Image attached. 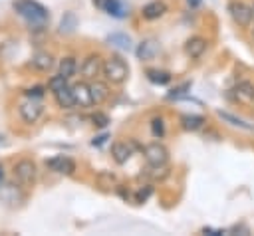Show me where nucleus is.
<instances>
[{"label": "nucleus", "mask_w": 254, "mask_h": 236, "mask_svg": "<svg viewBox=\"0 0 254 236\" xmlns=\"http://www.w3.org/2000/svg\"><path fill=\"white\" fill-rule=\"evenodd\" d=\"M165 12H167V4H165L163 0H153V2L145 4L143 10H141V14H143L145 20H157V18H161Z\"/></svg>", "instance_id": "nucleus-14"}, {"label": "nucleus", "mask_w": 254, "mask_h": 236, "mask_svg": "<svg viewBox=\"0 0 254 236\" xmlns=\"http://www.w3.org/2000/svg\"><path fill=\"white\" fill-rule=\"evenodd\" d=\"M187 87H189V83H185V85H181L179 89H175V93H171V97H179L181 93H185V89H187Z\"/></svg>", "instance_id": "nucleus-28"}, {"label": "nucleus", "mask_w": 254, "mask_h": 236, "mask_svg": "<svg viewBox=\"0 0 254 236\" xmlns=\"http://www.w3.org/2000/svg\"><path fill=\"white\" fill-rule=\"evenodd\" d=\"M36 71H50L54 67V56L50 52H36L30 63Z\"/></svg>", "instance_id": "nucleus-15"}, {"label": "nucleus", "mask_w": 254, "mask_h": 236, "mask_svg": "<svg viewBox=\"0 0 254 236\" xmlns=\"http://www.w3.org/2000/svg\"><path fill=\"white\" fill-rule=\"evenodd\" d=\"M218 117L224 119V121H228V123L234 125V127L244 129V131H252V129H254V125H250V123H246L244 119H238V117H234V115H230V113H226V111H218Z\"/></svg>", "instance_id": "nucleus-20"}, {"label": "nucleus", "mask_w": 254, "mask_h": 236, "mask_svg": "<svg viewBox=\"0 0 254 236\" xmlns=\"http://www.w3.org/2000/svg\"><path fill=\"white\" fill-rule=\"evenodd\" d=\"M234 91H236L238 99L248 101V103H254V83L252 81H240Z\"/></svg>", "instance_id": "nucleus-18"}, {"label": "nucleus", "mask_w": 254, "mask_h": 236, "mask_svg": "<svg viewBox=\"0 0 254 236\" xmlns=\"http://www.w3.org/2000/svg\"><path fill=\"white\" fill-rule=\"evenodd\" d=\"M151 131H153V135L159 137V139L165 135V121H163V117H155V119L151 121Z\"/></svg>", "instance_id": "nucleus-23"}, {"label": "nucleus", "mask_w": 254, "mask_h": 236, "mask_svg": "<svg viewBox=\"0 0 254 236\" xmlns=\"http://www.w3.org/2000/svg\"><path fill=\"white\" fill-rule=\"evenodd\" d=\"M252 12H254V8H252Z\"/></svg>", "instance_id": "nucleus-30"}, {"label": "nucleus", "mask_w": 254, "mask_h": 236, "mask_svg": "<svg viewBox=\"0 0 254 236\" xmlns=\"http://www.w3.org/2000/svg\"><path fill=\"white\" fill-rule=\"evenodd\" d=\"M46 167H48L50 171L58 173V175H73V171H75L73 159H69V157H65V155H56V157L48 159V161H46Z\"/></svg>", "instance_id": "nucleus-9"}, {"label": "nucleus", "mask_w": 254, "mask_h": 236, "mask_svg": "<svg viewBox=\"0 0 254 236\" xmlns=\"http://www.w3.org/2000/svg\"><path fill=\"white\" fill-rule=\"evenodd\" d=\"M26 95H28L30 99H40V97L44 95V87H32V89L26 91Z\"/></svg>", "instance_id": "nucleus-27"}, {"label": "nucleus", "mask_w": 254, "mask_h": 236, "mask_svg": "<svg viewBox=\"0 0 254 236\" xmlns=\"http://www.w3.org/2000/svg\"><path fill=\"white\" fill-rule=\"evenodd\" d=\"M89 91H91V97H93V103L95 105H101L103 101H107L109 97V85L101 79H91L89 81Z\"/></svg>", "instance_id": "nucleus-11"}, {"label": "nucleus", "mask_w": 254, "mask_h": 236, "mask_svg": "<svg viewBox=\"0 0 254 236\" xmlns=\"http://www.w3.org/2000/svg\"><path fill=\"white\" fill-rule=\"evenodd\" d=\"M93 4H95L101 12L113 16V18H125V16H127V10H129V8H127L123 2H119V0H93Z\"/></svg>", "instance_id": "nucleus-10"}, {"label": "nucleus", "mask_w": 254, "mask_h": 236, "mask_svg": "<svg viewBox=\"0 0 254 236\" xmlns=\"http://www.w3.org/2000/svg\"><path fill=\"white\" fill-rule=\"evenodd\" d=\"M101 65H103V59H101L97 54H89V56L81 61V67H79L81 77L87 79V81L97 79V75L101 73Z\"/></svg>", "instance_id": "nucleus-6"}, {"label": "nucleus", "mask_w": 254, "mask_h": 236, "mask_svg": "<svg viewBox=\"0 0 254 236\" xmlns=\"http://www.w3.org/2000/svg\"><path fill=\"white\" fill-rule=\"evenodd\" d=\"M75 71H77V61H75L73 56H65V58L60 59V75L62 77L69 79V77L75 75Z\"/></svg>", "instance_id": "nucleus-17"}, {"label": "nucleus", "mask_w": 254, "mask_h": 236, "mask_svg": "<svg viewBox=\"0 0 254 236\" xmlns=\"http://www.w3.org/2000/svg\"><path fill=\"white\" fill-rule=\"evenodd\" d=\"M36 175H38V167H36V163L30 161V159H20V161L14 165V178H16L22 186L34 184Z\"/></svg>", "instance_id": "nucleus-3"}, {"label": "nucleus", "mask_w": 254, "mask_h": 236, "mask_svg": "<svg viewBox=\"0 0 254 236\" xmlns=\"http://www.w3.org/2000/svg\"><path fill=\"white\" fill-rule=\"evenodd\" d=\"M181 123H183V127H185L187 131H196V129L202 127L204 119H202L200 115H185V117L181 119Z\"/></svg>", "instance_id": "nucleus-21"}, {"label": "nucleus", "mask_w": 254, "mask_h": 236, "mask_svg": "<svg viewBox=\"0 0 254 236\" xmlns=\"http://www.w3.org/2000/svg\"><path fill=\"white\" fill-rule=\"evenodd\" d=\"M65 83H67V79H65V77H62V75L58 73V75L50 77L48 87H50V91H56V89H60V87H62V85H65Z\"/></svg>", "instance_id": "nucleus-25"}, {"label": "nucleus", "mask_w": 254, "mask_h": 236, "mask_svg": "<svg viewBox=\"0 0 254 236\" xmlns=\"http://www.w3.org/2000/svg\"><path fill=\"white\" fill-rule=\"evenodd\" d=\"M204 50H206V40L200 38V36H192V38L187 40V44H185V54H187L189 58H192V59L200 58V56L204 54Z\"/></svg>", "instance_id": "nucleus-13"}, {"label": "nucleus", "mask_w": 254, "mask_h": 236, "mask_svg": "<svg viewBox=\"0 0 254 236\" xmlns=\"http://www.w3.org/2000/svg\"><path fill=\"white\" fill-rule=\"evenodd\" d=\"M42 111H44L42 103H38V101H34V99H30V101H24V103L18 107L20 119H22L24 123H28V125L36 123V121L42 117Z\"/></svg>", "instance_id": "nucleus-8"}, {"label": "nucleus", "mask_w": 254, "mask_h": 236, "mask_svg": "<svg viewBox=\"0 0 254 236\" xmlns=\"http://www.w3.org/2000/svg\"><path fill=\"white\" fill-rule=\"evenodd\" d=\"M147 77L151 81H155V83H169V79H171V75L167 71H155V69H149Z\"/></svg>", "instance_id": "nucleus-22"}, {"label": "nucleus", "mask_w": 254, "mask_h": 236, "mask_svg": "<svg viewBox=\"0 0 254 236\" xmlns=\"http://www.w3.org/2000/svg\"><path fill=\"white\" fill-rule=\"evenodd\" d=\"M109 42H115L117 46H121V48H125V50L131 48V40H129L127 36H123V34H113V36H109Z\"/></svg>", "instance_id": "nucleus-24"}, {"label": "nucleus", "mask_w": 254, "mask_h": 236, "mask_svg": "<svg viewBox=\"0 0 254 236\" xmlns=\"http://www.w3.org/2000/svg\"><path fill=\"white\" fill-rule=\"evenodd\" d=\"M145 161L151 165V167H165L169 163V149L159 143V141H153L149 145H145Z\"/></svg>", "instance_id": "nucleus-4"}, {"label": "nucleus", "mask_w": 254, "mask_h": 236, "mask_svg": "<svg viewBox=\"0 0 254 236\" xmlns=\"http://www.w3.org/2000/svg\"><path fill=\"white\" fill-rule=\"evenodd\" d=\"M101 73H103L105 81L115 83V85H121V83L127 79V75H129V65H127V61H125L121 56L113 54V56H109L107 59H103Z\"/></svg>", "instance_id": "nucleus-1"}, {"label": "nucleus", "mask_w": 254, "mask_h": 236, "mask_svg": "<svg viewBox=\"0 0 254 236\" xmlns=\"http://www.w3.org/2000/svg\"><path fill=\"white\" fill-rule=\"evenodd\" d=\"M111 155H113V161H115V163L123 165V163H127L129 157H131V147H129L127 143H123V141H117V143H113V147H111Z\"/></svg>", "instance_id": "nucleus-16"}, {"label": "nucleus", "mask_w": 254, "mask_h": 236, "mask_svg": "<svg viewBox=\"0 0 254 236\" xmlns=\"http://www.w3.org/2000/svg\"><path fill=\"white\" fill-rule=\"evenodd\" d=\"M54 93V99H56V103L62 107V109H73L75 107V99H73V93H71V87L65 83V85H62L60 89H56V91H52Z\"/></svg>", "instance_id": "nucleus-12"}, {"label": "nucleus", "mask_w": 254, "mask_h": 236, "mask_svg": "<svg viewBox=\"0 0 254 236\" xmlns=\"http://www.w3.org/2000/svg\"><path fill=\"white\" fill-rule=\"evenodd\" d=\"M2 178H4V169H2V165H0V182H2Z\"/></svg>", "instance_id": "nucleus-29"}, {"label": "nucleus", "mask_w": 254, "mask_h": 236, "mask_svg": "<svg viewBox=\"0 0 254 236\" xmlns=\"http://www.w3.org/2000/svg\"><path fill=\"white\" fill-rule=\"evenodd\" d=\"M91 121H93V125H97V127H107V123H109V117L105 115V113H93L91 115Z\"/></svg>", "instance_id": "nucleus-26"}, {"label": "nucleus", "mask_w": 254, "mask_h": 236, "mask_svg": "<svg viewBox=\"0 0 254 236\" xmlns=\"http://www.w3.org/2000/svg\"><path fill=\"white\" fill-rule=\"evenodd\" d=\"M14 10L30 24H44L48 20V10L36 0H14Z\"/></svg>", "instance_id": "nucleus-2"}, {"label": "nucleus", "mask_w": 254, "mask_h": 236, "mask_svg": "<svg viewBox=\"0 0 254 236\" xmlns=\"http://www.w3.org/2000/svg\"><path fill=\"white\" fill-rule=\"evenodd\" d=\"M228 10H230V16H232V20H234L238 26H242V28L250 26L254 12H252V8H248L244 2H230Z\"/></svg>", "instance_id": "nucleus-7"}, {"label": "nucleus", "mask_w": 254, "mask_h": 236, "mask_svg": "<svg viewBox=\"0 0 254 236\" xmlns=\"http://www.w3.org/2000/svg\"><path fill=\"white\" fill-rule=\"evenodd\" d=\"M71 93H73V99H75V107H79V109H89V107L95 105L87 81H77V83H73V85H71Z\"/></svg>", "instance_id": "nucleus-5"}, {"label": "nucleus", "mask_w": 254, "mask_h": 236, "mask_svg": "<svg viewBox=\"0 0 254 236\" xmlns=\"http://www.w3.org/2000/svg\"><path fill=\"white\" fill-rule=\"evenodd\" d=\"M157 54V44L153 40H147V42H141L139 50H137V56L141 59H151L153 56Z\"/></svg>", "instance_id": "nucleus-19"}]
</instances>
